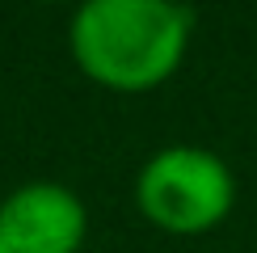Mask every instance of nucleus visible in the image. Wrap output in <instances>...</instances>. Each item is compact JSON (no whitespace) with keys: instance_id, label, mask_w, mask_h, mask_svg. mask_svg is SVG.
<instances>
[{"instance_id":"nucleus-3","label":"nucleus","mask_w":257,"mask_h":253,"mask_svg":"<svg viewBox=\"0 0 257 253\" xmlns=\"http://www.w3.org/2000/svg\"><path fill=\"white\" fill-rule=\"evenodd\" d=\"M89 211L80 194L59 182H26L0 198L5 253H80Z\"/></svg>"},{"instance_id":"nucleus-1","label":"nucleus","mask_w":257,"mask_h":253,"mask_svg":"<svg viewBox=\"0 0 257 253\" xmlns=\"http://www.w3.org/2000/svg\"><path fill=\"white\" fill-rule=\"evenodd\" d=\"M194 13L169 0H89L72 13L68 51L101 89L148 93L186 59Z\"/></svg>"},{"instance_id":"nucleus-4","label":"nucleus","mask_w":257,"mask_h":253,"mask_svg":"<svg viewBox=\"0 0 257 253\" xmlns=\"http://www.w3.org/2000/svg\"><path fill=\"white\" fill-rule=\"evenodd\" d=\"M0 253H5V249H0Z\"/></svg>"},{"instance_id":"nucleus-2","label":"nucleus","mask_w":257,"mask_h":253,"mask_svg":"<svg viewBox=\"0 0 257 253\" xmlns=\"http://www.w3.org/2000/svg\"><path fill=\"white\" fill-rule=\"evenodd\" d=\"M135 203L148 224L173 236H198L219 228L236 203V177L211 148L173 144L148 156L135 177Z\"/></svg>"}]
</instances>
